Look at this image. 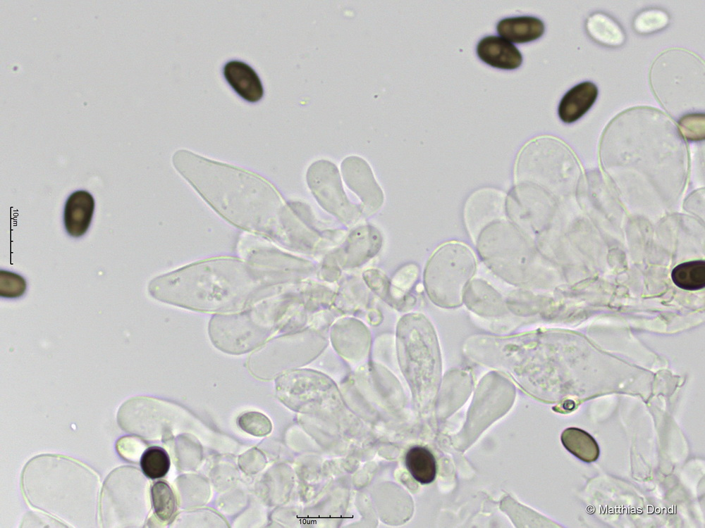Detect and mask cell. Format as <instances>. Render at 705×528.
<instances>
[{"label":"cell","instance_id":"6da1fadb","mask_svg":"<svg viewBox=\"0 0 705 528\" xmlns=\"http://www.w3.org/2000/svg\"><path fill=\"white\" fill-rule=\"evenodd\" d=\"M177 172L222 218L245 231L288 245L296 219L262 177L187 150L172 158Z\"/></svg>","mask_w":705,"mask_h":528},{"label":"cell","instance_id":"7a4b0ae2","mask_svg":"<svg viewBox=\"0 0 705 528\" xmlns=\"http://www.w3.org/2000/svg\"><path fill=\"white\" fill-rule=\"evenodd\" d=\"M290 280L281 270L231 257L197 261L154 278L148 291L160 302L201 313L244 310Z\"/></svg>","mask_w":705,"mask_h":528},{"label":"cell","instance_id":"3957f363","mask_svg":"<svg viewBox=\"0 0 705 528\" xmlns=\"http://www.w3.org/2000/svg\"><path fill=\"white\" fill-rule=\"evenodd\" d=\"M650 82L657 99L672 114L691 113L704 106V66L684 49L662 53L652 65Z\"/></svg>","mask_w":705,"mask_h":528},{"label":"cell","instance_id":"277c9868","mask_svg":"<svg viewBox=\"0 0 705 528\" xmlns=\"http://www.w3.org/2000/svg\"><path fill=\"white\" fill-rule=\"evenodd\" d=\"M479 252L496 274L510 282H533V239L510 220H498L476 239Z\"/></svg>","mask_w":705,"mask_h":528},{"label":"cell","instance_id":"5b68a950","mask_svg":"<svg viewBox=\"0 0 705 528\" xmlns=\"http://www.w3.org/2000/svg\"><path fill=\"white\" fill-rule=\"evenodd\" d=\"M475 268L474 256L467 246L458 242L442 245L430 258L424 270L429 297L442 308L459 306Z\"/></svg>","mask_w":705,"mask_h":528},{"label":"cell","instance_id":"8992f818","mask_svg":"<svg viewBox=\"0 0 705 528\" xmlns=\"http://www.w3.org/2000/svg\"><path fill=\"white\" fill-rule=\"evenodd\" d=\"M264 313L255 304L242 311L214 315L208 325L212 344L221 351L232 355L255 351L276 332Z\"/></svg>","mask_w":705,"mask_h":528},{"label":"cell","instance_id":"52a82bcc","mask_svg":"<svg viewBox=\"0 0 705 528\" xmlns=\"http://www.w3.org/2000/svg\"><path fill=\"white\" fill-rule=\"evenodd\" d=\"M307 183L322 208L346 224L354 222L360 211L348 199L336 165L319 160L307 171Z\"/></svg>","mask_w":705,"mask_h":528},{"label":"cell","instance_id":"ba28073f","mask_svg":"<svg viewBox=\"0 0 705 528\" xmlns=\"http://www.w3.org/2000/svg\"><path fill=\"white\" fill-rule=\"evenodd\" d=\"M342 177L348 187L362 201L369 212L377 210L383 204L384 195L368 163L362 158L350 156L341 165Z\"/></svg>","mask_w":705,"mask_h":528},{"label":"cell","instance_id":"9c48e42d","mask_svg":"<svg viewBox=\"0 0 705 528\" xmlns=\"http://www.w3.org/2000/svg\"><path fill=\"white\" fill-rule=\"evenodd\" d=\"M505 197L500 191L484 189L474 192L467 200L464 218L466 227L476 240L479 233L491 223L504 218Z\"/></svg>","mask_w":705,"mask_h":528},{"label":"cell","instance_id":"30bf717a","mask_svg":"<svg viewBox=\"0 0 705 528\" xmlns=\"http://www.w3.org/2000/svg\"><path fill=\"white\" fill-rule=\"evenodd\" d=\"M477 54L486 64L498 69L515 70L522 63L518 49L498 36H486L477 44Z\"/></svg>","mask_w":705,"mask_h":528},{"label":"cell","instance_id":"8fae6325","mask_svg":"<svg viewBox=\"0 0 705 528\" xmlns=\"http://www.w3.org/2000/svg\"><path fill=\"white\" fill-rule=\"evenodd\" d=\"M94 199L87 191L78 190L67 199L63 210V224L67 233L80 237L88 230L94 214Z\"/></svg>","mask_w":705,"mask_h":528},{"label":"cell","instance_id":"7c38bea8","mask_svg":"<svg viewBox=\"0 0 705 528\" xmlns=\"http://www.w3.org/2000/svg\"><path fill=\"white\" fill-rule=\"evenodd\" d=\"M223 73L226 82L245 101L256 103L263 97L262 82L256 71L246 63L230 61L224 65Z\"/></svg>","mask_w":705,"mask_h":528},{"label":"cell","instance_id":"4fadbf2b","mask_svg":"<svg viewBox=\"0 0 705 528\" xmlns=\"http://www.w3.org/2000/svg\"><path fill=\"white\" fill-rule=\"evenodd\" d=\"M599 90L591 82H582L569 89L561 99L558 108L560 119L572 123L582 118L594 105Z\"/></svg>","mask_w":705,"mask_h":528},{"label":"cell","instance_id":"5bb4252c","mask_svg":"<svg viewBox=\"0 0 705 528\" xmlns=\"http://www.w3.org/2000/svg\"><path fill=\"white\" fill-rule=\"evenodd\" d=\"M496 30L508 42L522 44L540 38L544 33L545 25L538 18L523 15L501 20L496 25Z\"/></svg>","mask_w":705,"mask_h":528},{"label":"cell","instance_id":"9a60e30c","mask_svg":"<svg viewBox=\"0 0 705 528\" xmlns=\"http://www.w3.org/2000/svg\"><path fill=\"white\" fill-rule=\"evenodd\" d=\"M462 300L470 310L482 315L494 316L503 311L501 296L487 283L479 279L466 286Z\"/></svg>","mask_w":705,"mask_h":528},{"label":"cell","instance_id":"2e32d148","mask_svg":"<svg viewBox=\"0 0 705 528\" xmlns=\"http://www.w3.org/2000/svg\"><path fill=\"white\" fill-rule=\"evenodd\" d=\"M587 34L595 42L608 47H619L626 40L625 31L611 16L596 11L591 14L585 23Z\"/></svg>","mask_w":705,"mask_h":528},{"label":"cell","instance_id":"e0dca14e","mask_svg":"<svg viewBox=\"0 0 705 528\" xmlns=\"http://www.w3.org/2000/svg\"><path fill=\"white\" fill-rule=\"evenodd\" d=\"M405 465L413 479L421 484H431L436 478V461L426 447L414 446L410 448L405 455Z\"/></svg>","mask_w":705,"mask_h":528},{"label":"cell","instance_id":"ac0fdd59","mask_svg":"<svg viewBox=\"0 0 705 528\" xmlns=\"http://www.w3.org/2000/svg\"><path fill=\"white\" fill-rule=\"evenodd\" d=\"M560 440L563 446L582 461L591 463L596 461L599 456L600 449L597 442L589 433L581 429H565L561 434Z\"/></svg>","mask_w":705,"mask_h":528},{"label":"cell","instance_id":"d6986e66","mask_svg":"<svg viewBox=\"0 0 705 528\" xmlns=\"http://www.w3.org/2000/svg\"><path fill=\"white\" fill-rule=\"evenodd\" d=\"M674 284L685 290H699L705 286V262L693 260L677 265L672 271Z\"/></svg>","mask_w":705,"mask_h":528},{"label":"cell","instance_id":"ffe728a7","mask_svg":"<svg viewBox=\"0 0 705 528\" xmlns=\"http://www.w3.org/2000/svg\"><path fill=\"white\" fill-rule=\"evenodd\" d=\"M152 502L154 514L162 522H169L176 512V496L170 486L159 481L151 489Z\"/></svg>","mask_w":705,"mask_h":528},{"label":"cell","instance_id":"44dd1931","mask_svg":"<svg viewBox=\"0 0 705 528\" xmlns=\"http://www.w3.org/2000/svg\"><path fill=\"white\" fill-rule=\"evenodd\" d=\"M140 467L144 474L152 479L164 477L171 465L170 458L165 449L159 446L147 448L140 458Z\"/></svg>","mask_w":705,"mask_h":528},{"label":"cell","instance_id":"7402d4cb","mask_svg":"<svg viewBox=\"0 0 705 528\" xmlns=\"http://www.w3.org/2000/svg\"><path fill=\"white\" fill-rule=\"evenodd\" d=\"M670 23L667 11L658 8L642 10L634 18L632 27L640 34H649L665 29Z\"/></svg>","mask_w":705,"mask_h":528},{"label":"cell","instance_id":"603a6c76","mask_svg":"<svg viewBox=\"0 0 705 528\" xmlns=\"http://www.w3.org/2000/svg\"><path fill=\"white\" fill-rule=\"evenodd\" d=\"M239 427L245 432L255 436H264L271 430V423L264 414L250 411L242 414L237 420Z\"/></svg>","mask_w":705,"mask_h":528},{"label":"cell","instance_id":"cb8c5ba5","mask_svg":"<svg viewBox=\"0 0 705 528\" xmlns=\"http://www.w3.org/2000/svg\"><path fill=\"white\" fill-rule=\"evenodd\" d=\"M679 125L685 137L689 140H701L704 137V114L691 113L682 116Z\"/></svg>","mask_w":705,"mask_h":528}]
</instances>
